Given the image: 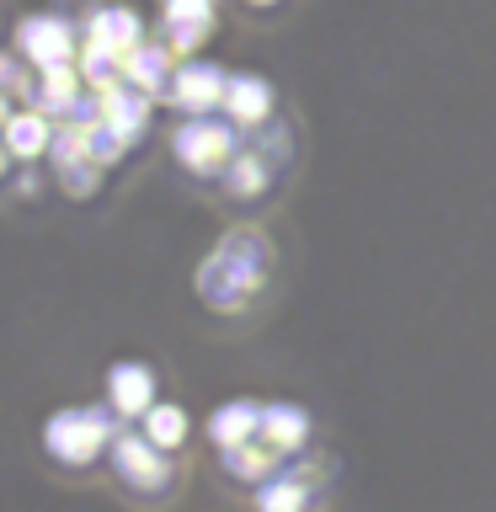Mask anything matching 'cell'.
<instances>
[{
	"instance_id": "52a82bcc",
	"label": "cell",
	"mask_w": 496,
	"mask_h": 512,
	"mask_svg": "<svg viewBox=\"0 0 496 512\" xmlns=\"http://www.w3.org/2000/svg\"><path fill=\"white\" fill-rule=\"evenodd\" d=\"M134 38H139V22L128 11H96L91 16V43H107V48H118V54H128Z\"/></svg>"
},
{
	"instance_id": "277c9868",
	"label": "cell",
	"mask_w": 496,
	"mask_h": 512,
	"mask_svg": "<svg viewBox=\"0 0 496 512\" xmlns=\"http://www.w3.org/2000/svg\"><path fill=\"white\" fill-rule=\"evenodd\" d=\"M230 144H235L230 128H219V123H187L182 134H176V155H182L192 171H214V160L230 155Z\"/></svg>"
},
{
	"instance_id": "e0dca14e",
	"label": "cell",
	"mask_w": 496,
	"mask_h": 512,
	"mask_svg": "<svg viewBox=\"0 0 496 512\" xmlns=\"http://www.w3.org/2000/svg\"><path fill=\"white\" fill-rule=\"evenodd\" d=\"M96 187V166H70V192H91Z\"/></svg>"
},
{
	"instance_id": "8992f818",
	"label": "cell",
	"mask_w": 496,
	"mask_h": 512,
	"mask_svg": "<svg viewBox=\"0 0 496 512\" xmlns=\"http://www.w3.org/2000/svg\"><path fill=\"white\" fill-rule=\"evenodd\" d=\"M224 102H230V112L240 123H256L262 112L272 107V96H267V80H251V75H240L230 80V91H224Z\"/></svg>"
},
{
	"instance_id": "ac0fdd59",
	"label": "cell",
	"mask_w": 496,
	"mask_h": 512,
	"mask_svg": "<svg viewBox=\"0 0 496 512\" xmlns=\"http://www.w3.org/2000/svg\"><path fill=\"white\" fill-rule=\"evenodd\" d=\"M171 16H208V0H166Z\"/></svg>"
},
{
	"instance_id": "6da1fadb",
	"label": "cell",
	"mask_w": 496,
	"mask_h": 512,
	"mask_svg": "<svg viewBox=\"0 0 496 512\" xmlns=\"http://www.w3.org/2000/svg\"><path fill=\"white\" fill-rule=\"evenodd\" d=\"M48 448L59 459H91L102 448V416L96 411H64L48 422Z\"/></svg>"
},
{
	"instance_id": "9a60e30c",
	"label": "cell",
	"mask_w": 496,
	"mask_h": 512,
	"mask_svg": "<svg viewBox=\"0 0 496 512\" xmlns=\"http://www.w3.org/2000/svg\"><path fill=\"white\" fill-rule=\"evenodd\" d=\"M208 32V16H171V43L176 48H192Z\"/></svg>"
},
{
	"instance_id": "2e32d148",
	"label": "cell",
	"mask_w": 496,
	"mask_h": 512,
	"mask_svg": "<svg viewBox=\"0 0 496 512\" xmlns=\"http://www.w3.org/2000/svg\"><path fill=\"white\" fill-rule=\"evenodd\" d=\"M272 427H278V443L304 438V416H294V411H272Z\"/></svg>"
},
{
	"instance_id": "8fae6325",
	"label": "cell",
	"mask_w": 496,
	"mask_h": 512,
	"mask_svg": "<svg viewBox=\"0 0 496 512\" xmlns=\"http://www.w3.org/2000/svg\"><path fill=\"white\" fill-rule=\"evenodd\" d=\"M246 427H256V411H251V406H230V411L214 416L219 443H240V438H246Z\"/></svg>"
},
{
	"instance_id": "7a4b0ae2",
	"label": "cell",
	"mask_w": 496,
	"mask_h": 512,
	"mask_svg": "<svg viewBox=\"0 0 496 512\" xmlns=\"http://www.w3.org/2000/svg\"><path fill=\"white\" fill-rule=\"evenodd\" d=\"M22 48L38 70H54V64L70 59V27L59 16H27L22 22Z\"/></svg>"
},
{
	"instance_id": "30bf717a",
	"label": "cell",
	"mask_w": 496,
	"mask_h": 512,
	"mask_svg": "<svg viewBox=\"0 0 496 512\" xmlns=\"http://www.w3.org/2000/svg\"><path fill=\"white\" fill-rule=\"evenodd\" d=\"M128 75H134L139 86H150V91L166 96L171 80H160V75H166V48H139V54H128Z\"/></svg>"
},
{
	"instance_id": "ba28073f",
	"label": "cell",
	"mask_w": 496,
	"mask_h": 512,
	"mask_svg": "<svg viewBox=\"0 0 496 512\" xmlns=\"http://www.w3.org/2000/svg\"><path fill=\"white\" fill-rule=\"evenodd\" d=\"M112 400H118L123 411H144L150 406V374H144L139 363L112 368Z\"/></svg>"
},
{
	"instance_id": "9c48e42d",
	"label": "cell",
	"mask_w": 496,
	"mask_h": 512,
	"mask_svg": "<svg viewBox=\"0 0 496 512\" xmlns=\"http://www.w3.org/2000/svg\"><path fill=\"white\" fill-rule=\"evenodd\" d=\"M48 139H54V134H48L43 112H22V118H11V134H6L11 155H43Z\"/></svg>"
},
{
	"instance_id": "4fadbf2b",
	"label": "cell",
	"mask_w": 496,
	"mask_h": 512,
	"mask_svg": "<svg viewBox=\"0 0 496 512\" xmlns=\"http://www.w3.org/2000/svg\"><path fill=\"white\" fill-rule=\"evenodd\" d=\"M86 150H91V134H75V128H59V134L48 139V155H54V160H75Z\"/></svg>"
},
{
	"instance_id": "3957f363",
	"label": "cell",
	"mask_w": 496,
	"mask_h": 512,
	"mask_svg": "<svg viewBox=\"0 0 496 512\" xmlns=\"http://www.w3.org/2000/svg\"><path fill=\"white\" fill-rule=\"evenodd\" d=\"M224 91H230V80H224L214 64H182L166 96H171V102H182V107H192V112H203V107L224 102Z\"/></svg>"
},
{
	"instance_id": "5bb4252c",
	"label": "cell",
	"mask_w": 496,
	"mask_h": 512,
	"mask_svg": "<svg viewBox=\"0 0 496 512\" xmlns=\"http://www.w3.org/2000/svg\"><path fill=\"white\" fill-rule=\"evenodd\" d=\"M230 187H235V192H262V187H267V166H262L256 155H246V160L235 166V182H230Z\"/></svg>"
},
{
	"instance_id": "5b68a950",
	"label": "cell",
	"mask_w": 496,
	"mask_h": 512,
	"mask_svg": "<svg viewBox=\"0 0 496 512\" xmlns=\"http://www.w3.org/2000/svg\"><path fill=\"white\" fill-rule=\"evenodd\" d=\"M102 112L123 128V139L134 144L139 128H144V112H150V102H144L139 91H128V96H123V91H102Z\"/></svg>"
},
{
	"instance_id": "7c38bea8",
	"label": "cell",
	"mask_w": 496,
	"mask_h": 512,
	"mask_svg": "<svg viewBox=\"0 0 496 512\" xmlns=\"http://www.w3.org/2000/svg\"><path fill=\"white\" fill-rule=\"evenodd\" d=\"M182 411H171V406H160V411H150V443L155 448H166V443H182Z\"/></svg>"
}]
</instances>
